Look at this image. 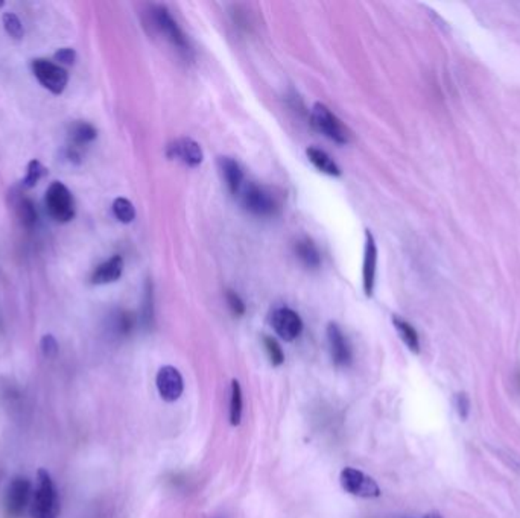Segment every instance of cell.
I'll return each instance as SVG.
<instances>
[{"instance_id":"27","label":"cell","mask_w":520,"mask_h":518,"mask_svg":"<svg viewBox=\"0 0 520 518\" xmlns=\"http://www.w3.org/2000/svg\"><path fill=\"white\" fill-rule=\"evenodd\" d=\"M42 351H43V355L49 359H52V357L56 356V353H58V342H56V339L54 338L52 334H44L43 336Z\"/></svg>"},{"instance_id":"31","label":"cell","mask_w":520,"mask_h":518,"mask_svg":"<svg viewBox=\"0 0 520 518\" xmlns=\"http://www.w3.org/2000/svg\"><path fill=\"white\" fill-rule=\"evenodd\" d=\"M426 518H441L440 515H428Z\"/></svg>"},{"instance_id":"8","label":"cell","mask_w":520,"mask_h":518,"mask_svg":"<svg viewBox=\"0 0 520 518\" xmlns=\"http://www.w3.org/2000/svg\"><path fill=\"white\" fill-rule=\"evenodd\" d=\"M31 492H32V487H31V482L26 478H22V476H19V478L13 479L11 483L8 485L6 496H5L6 514L13 518L20 517L29 503Z\"/></svg>"},{"instance_id":"1","label":"cell","mask_w":520,"mask_h":518,"mask_svg":"<svg viewBox=\"0 0 520 518\" xmlns=\"http://www.w3.org/2000/svg\"><path fill=\"white\" fill-rule=\"evenodd\" d=\"M60 499L54 480L46 470H38V488L32 499V517L34 518H58Z\"/></svg>"},{"instance_id":"30","label":"cell","mask_w":520,"mask_h":518,"mask_svg":"<svg viewBox=\"0 0 520 518\" xmlns=\"http://www.w3.org/2000/svg\"><path fill=\"white\" fill-rule=\"evenodd\" d=\"M457 410L461 419H466L470 412V400L467 397V394H458L457 396Z\"/></svg>"},{"instance_id":"18","label":"cell","mask_w":520,"mask_h":518,"mask_svg":"<svg viewBox=\"0 0 520 518\" xmlns=\"http://www.w3.org/2000/svg\"><path fill=\"white\" fill-rule=\"evenodd\" d=\"M295 254H297V257L303 261V265H306L307 268L320 266V263H321L320 252L318 250H316V246L309 239H302L297 242Z\"/></svg>"},{"instance_id":"16","label":"cell","mask_w":520,"mask_h":518,"mask_svg":"<svg viewBox=\"0 0 520 518\" xmlns=\"http://www.w3.org/2000/svg\"><path fill=\"white\" fill-rule=\"evenodd\" d=\"M306 154H307L309 161H311L316 169L324 172V174L332 175V177H338L341 174L338 164L333 161L324 151L316 149V147H309Z\"/></svg>"},{"instance_id":"9","label":"cell","mask_w":520,"mask_h":518,"mask_svg":"<svg viewBox=\"0 0 520 518\" xmlns=\"http://www.w3.org/2000/svg\"><path fill=\"white\" fill-rule=\"evenodd\" d=\"M271 324L280 338L286 342L297 339L303 332V321L297 311L288 307L277 309L271 316Z\"/></svg>"},{"instance_id":"12","label":"cell","mask_w":520,"mask_h":518,"mask_svg":"<svg viewBox=\"0 0 520 518\" xmlns=\"http://www.w3.org/2000/svg\"><path fill=\"white\" fill-rule=\"evenodd\" d=\"M327 339L330 347V355L333 359V364L336 366H348L352 362V350L348 345L344 333L336 324L327 325Z\"/></svg>"},{"instance_id":"29","label":"cell","mask_w":520,"mask_h":518,"mask_svg":"<svg viewBox=\"0 0 520 518\" xmlns=\"http://www.w3.org/2000/svg\"><path fill=\"white\" fill-rule=\"evenodd\" d=\"M54 58L55 61H58L61 64H73L76 60V52L70 47H63L60 51L55 52Z\"/></svg>"},{"instance_id":"11","label":"cell","mask_w":520,"mask_h":518,"mask_svg":"<svg viewBox=\"0 0 520 518\" xmlns=\"http://www.w3.org/2000/svg\"><path fill=\"white\" fill-rule=\"evenodd\" d=\"M376 268H377V246L375 242V237L370 232L365 234V252H364V292L367 297H371L375 291L376 283Z\"/></svg>"},{"instance_id":"23","label":"cell","mask_w":520,"mask_h":518,"mask_svg":"<svg viewBox=\"0 0 520 518\" xmlns=\"http://www.w3.org/2000/svg\"><path fill=\"white\" fill-rule=\"evenodd\" d=\"M46 172H47L46 168L40 161H37V160L29 161L26 177H24V179H23V186L34 187L38 183V181L44 177Z\"/></svg>"},{"instance_id":"4","label":"cell","mask_w":520,"mask_h":518,"mask_svg":"<svg viewBox=\"0 0 520 518\" xmlns=\"http://www.w3.org/2000/svg\"><path fill=\"white\" fill-rule=\"evenodd\" d=\"M151 22L161 35H163L170 44L177 47L178 51H189L188 40H186L183 31L178 26L177 22L165 6H154L151 10Z\"/></svg>"},{"instance_id":"21","label":"cell","mask_w":520,"mask_h":518,"mask_svg":"<svg viewBox=\"0 0 520 518\" xmlns=\"http://www.w3.org/2000/svg\"><path fill=\"white\" fill-rule=\"evenodd\" d=\"M113 213L115 216L124 222V224H129L134 218H136V210L131 201H128L125 198H117L115 202H113Z\"/></svg>"},{"instance_id":"13","label":"cell","mask_w":520,"mask_h":518,"mask_svg":"<svg viewBox=\"0 0 520 518\" xmlns=\"http://www.w3.org/2000/svg\"><path fill=\"white\" fill-rule=\"evenodd\" d=\"M169 157L177 159L183 161L188 166H198V164L202 163V149L201 146L195 142L192 138H178L175 142L169 146Z\"/></svg>"},{"instance_id":"19","label":"cell","mask_w":520,"mask_h":518,"mask_svg":"<svg viewBox=\"0 0 520 518\" xmlns=\"http://www.w3.org/2000/svg\"><path fill=\"white\" fill-rule=\"evenodd\" d=\"M242 389L238 380L231 382V398H230V423L231 426H239L242 418Z\"/></svg>"},{"instance_id":"28","label":"cell","mask_w":520,"mask_h":518,"mask_svg":"<svg viewBox=\"0 0 520 518\" xmlns=\"http://www.w3.org/2000/svg\"><path fill=\"white\" fill-rule=\"evenodd\" d=\"M116 325H117V332L119 333L128 334L129 332L133 330V327H134V316L131 314H128V311H124V314L119 315Z\"/></svg>"},{"instance_id":"17","label":"cell","mask_w":520,"mask_h":518,"mask_svg":"<svg viewBox=\"0 0 520 518\" xmlns=\"http://www.w3.org/2000/svg\"><path fill=\"white\" fill-rule=\"evenodd\" d=\"M393 324L406 347H408L412 353H420V341H419V334L416 332V328L399 316H393Z\"/></svg>"},{"instance_id":"20","label":"cell","mask_w":520,"mask_h":518,"mask_svg":"<svg viewBox=\"0 0 520 518\" xmlns=\"http://www.w3.org/2000/svg\"><path fill=\"white\" fill-rule=\"evenodd\" d=\"M72 138L76 145H86L96 138V129L87 122H78L72 127Z\"/></svg>"},{"instance_id":"15","label":"cell","mask_w":520,"mask_h":518,"mask_svg":"<svg viewBox=\"0 0 520 518\" xmlns=\"http://www.w3.org/2000/svg\"><path fill=\"white\" fill-rule=\"evenodd\" d=\"M122 270H124V260L120 256H113L102 265L96 268L92 275V283L95 284H107L113 283L120 278Z\"/></svg>"},{"instance_id":"26","label":"cell","mask_w":520,"mask_h":518,"mask_svg":"<svg viewBox=\"0 0 520 518\" xmlns=\"http://www.w3.org/2000/svg\"><path fill=\"white\" fill-rule=\"evenodd\" d=\"M227 302H229L231 311L236 316H242L243 314H245V304H243V301L241 300V297L236 292H233V291L227 292Z\"/></svg>"},{"instance_id":"22","label":"cell","mask_w":520,"mask_h":518,"mask_svg":"<svg viewBox=\"0 0 520 518\" xmlns=\"http://www.w3.org/2000/svg\"><path fill=\"white\" fill-rule=\"evenodd\" d=\"M3 26L8 32V35H11L15 40H20L24 35V29L20 19L14 13H5L3 14Z\"/></svg>"},{"instance_id":"14","label":"cell","mask_w":520,"mask_h":518,"mask_svg":"<svg viewBox=\"0 0 520 518\" xmlns=\"http://www.w3.org/2000/svg\"><path fill=\"white\" fill-rule=\"evenodd\" d=\"M219 169H221L222 178L229 191L233 195H239L243 184H245V177H243V172L238 161H234L230 157H221L219 159Z\"/></svg>"},{"instance_id":"6","label":"cell","mask_w":520,"mask_h":518,"mask_svg":"<svg viewBox=\"0 0 520 518\" xmlns=\"http://www.w3.org/2000/svg\"><path fill=\"white\" fill-rule=\"evenodd\" d=\"M312 125L321 134L336 143H347L348 134L341 120L333 114L326 105L315 104L312 110Z\"/></svg>"},{"instance_id":"24","label":"cell","mask_w":520,"mask_h":518,"mask_svg":"<svg viewBox=\"0 0 520 518\" xmlns=\"http://www.w3.org/2000/svg\"><path fill=\"white\" fill-rule=\"evenodd\" d=\"M17 211H19V218L22 220L23 227H26V228L34 227L35 220H37V211H35L34 204H32L29 200H22Z\"/></svg>"},{"instance_id":"10","label":"cell","mask_w":520,"mask_h":518,"mask_svg":"<svg viewBox=\"0 0 520 518\" xmlns=\"http://www.w3.org/2000/svg\"><path fill=\"white\" fill-rule=\"evenodd\" d=\"M156 385L160 397L168 403H174L181 397L183 389H184V382L183 377L174 366H163L160 368L156 377Z\"/></svg>"},{"instance_id":"2","label":"cell","mask_w":520,"mask_h":518,"mask_svg":"<svg viewBox=\"0 0 520 518\" xmlns=\"http://www.w3.org/2000/svg\"><path fill=\"white\" fill-rule=\"evenodd\" d=\"M243 207L256 216H273L277 213L279 200L270 188L254 183H245L239 192Z\"/></svg>"},{"instance_id":"7","label":"cell","mask_w":520,"mask_h":518,"mask_svg":"<svg viewBox=\"0 0 520 518\" xmlns=\"http://www.w3.org/2000/svg\"><path fill=\"white\" fill-rule=\"evenodd\" d=\"M32 70L44 88L54 95H61L67 86L69 75L60 65L47 60H35L32 63Z\"/></svg>"},{"instance_id":"3","label":"cell","mask_w":520,"mask_h":518,"mask_svg":"<svg viewBox=\"0 0 520 518\" xmlns=\"http://www.w3.org/2000/svg\"><path fill=\"white\" fill-rule=\"evenodd\" d=\"M46 209L55 220L69 222L75 216V205L69 188L60 181H55L46 192Z\"/></svg>"},{"instance_id":"5","label":"cell","mask_w":520,"mask_h":518,"mask_svg":"<svg viewBox=\"0 0 520 518\" xmlns=\"http://www.w3.org/2000/svg\"><path fill=\"white\" fill-rule=\"evenodd\" d=\"M339 482L341 487H343V489L348 492V494L364 499H373L380 496V488L376 480L368 478V476L364 474L362 471L356 470V468H344L339 474Z\"/></svg>"},{"instance_id":"25","label":"cell","mask_w":520,"mask_h":518,"mask_svg":"<svg viewBox=\"0 0 520 518\" xmlns=\"http://www.w3.org/2000/svg\"><path fill=\"white\" fill-rule=\"evenodd\" d=\"M263 345H265V350L268 353V357H270L271 365L273 366H280L284 362V355H283L279 342L273 339V338H270V336H265Z\"/></svg>"}]
</instances>
